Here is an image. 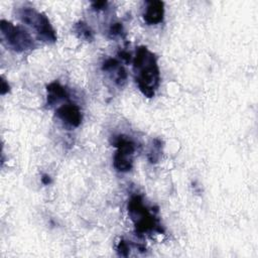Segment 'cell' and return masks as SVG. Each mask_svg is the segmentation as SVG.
<instances>
[{
	"instance_id": "9c48e42d",
	"label": "cell",
	"mask_w": 258,
	"mask_h": 258,
	"mask_svg": "<svg viewBox=\"0 0 258 258\" xmlns=\"http://www.w3.org/2000/svg\"><path fill=\"white\" fill-rule=\"evenodd\" d=\"M47 91V105L50 107L57 104L59 101L68 99V92L58 82H52L46 87Z\"/></svg>"
},
{
	"instance_id": "5b68a950",
	"label": "cell",
	"mask_w": 258,
	"mask_h": 258,
	"mask_svg": "<svg viewBox=\"0 0 258 258\" xmlns=\"http://www.w3.org/2000/svg\"><path fill=\"white\" fill-rule=\"evenodd\" d=\"M113 145L117 147L114 154V167L120 172H127L133 166V155L135 152L134 142L125 135L113 137Z\"/></svg>"
},
{
	"instance_id": "52a82bcc",
	"label": "cell",
	"mask_w": 258,
	"mask_h": 258,
	"mask_svg": "<svg viewBox=\"0 0 258 258\" xmlns=\"http://www.w3.org/2000/svg\"><path fill=\"white\" fill-rule=\"evenodd\" d=\"M143 18L146 23L158 24L164 18V4L161 1H148L143 13Z\"/></svg>"
},
{
	"instance_id": "7a4b0ae2",
	"label": "cell",
	"mask_w": 258,
	"mask_h": 258,
	"mask_svg": "<svg viewBox=\"0 0 258 258\" xmlns=\"http://www.w3.org/2000/svg\"><path fill=\"white\" fill-rule=\"evenodd\" d=\"M128 214L134 223L136 233L139 235L150 231L162 232L158 220L149 212L139 195H135L130 198L128 202Z\"/></svg>"
},
{
	"instance_id": "8fae6325",
	"label": "cell",
	"mask_w": 258,
	"mask_h": 258,
	"mask_svg": "<svg viewBox=\"0 0 258 258\" xmlns=\"http://www.w3.org/2000/svg\"><path fill=\"white\" fill-rule=\"evenodd\" d=\"M129 250H130V246H129L128 242L123 239L120 240V242L117 245V251H118L119 255L126 257L129 254Z\"/></svg>"
},
{
	"instance_id": "7c38bea8",
	"label": "cell",
	"mask_w": 258,
	"mask_h": 258,
	"mask_svg": "<svg viewBox=\"0 0 258 258\" xmlns=\"http://www.w3.org/2000/svg\"><path fill=\"white\" fill-rule=\"evenodd\" d=\"M109 32H110V34L112 36H116V35L122 34V32H123V25H122V23H120V22L113 23L111 25V27H110Z\"/></svg>"
},
{
	"instance_id": "8992f818",
	"label": "cell",
	"mask_w": 258,
	"mask_h": 258,
	"mask_svg": "<svg viewBox=\"0 0 258 258\" xmlns=\"http://www.w3.org/2000/svg\"><path fill=\"white\" fill-rule=\"evenodd\" d=\"M55 113L57 118L69 126L78 127L82 122L81 110L75 104H63L56 109Z\"/></svg>"
},
{
	"instance_id": "277c9868",
	"label": "cell",
	"mask_w": 258,
	"mask_h": 258,
	"mask_svg": "<svg viewBox=\"0 0 258 258\" xmlns=\"http://www.w3.org/2000/svg\"><path fill=\"white\" fill-rule=\"evenodd\" d=\"M1 34L7 45L17 52H24L34 48V40L29 32L19 25H14L7 20L0 22Z\"/></svg>"
},
{
	"instance_id": "3957f363",
	"label": "cell",
	"mask_w": 258,
	"mask_h": 258,
	"mask_svg": "<svg viewBox=\"0 0 258 258\" xmlns=\"http://www.w3.org/2000/svg\"><path fill=\"white\" fill-rule=\"evenodd\" d=\"M17 14L23 23L35 30L40 40L45 42H54L56 40L55 31L44 13L38 12L31 7H22L18 10Z\"/></svg>"
},
{
	"instance_id": "2e32d148",
	"label": "cell",
	"mask_w": 258,
	"mask_h": 258,
	"mask_svg": "<svg viewBox=\"0 0 258 258\" xmlns=\"http://www.w3.org/2000/svg\"><path fill=\"white\" fill-rule=\"evenodd\" d=\"M41 181H42V183H43V184H48V183H50L51 179H50L49 175H47V174H43V175H42V177H41Z\"/></svg>"
},
{
	"instance_id": "4fadbf2b",
	"label": "cell",
	"mask_w": 258,
	"mask_h": 258,
	"mask_svg": "<svg viewBox=\"0 0 258 258\" xmlns=\"http://www.w3.org/2000/svg\"><path fill=\"white\" fill-rule=\"evenodd\" d=\"M107 2L105 1H99V2H95L93 3V8L96 10H100V9H104V7L106 6Z\"/></svg>"
},
{
	"instance_id": "30bf717a",
	"label": "cell",
	"mask_w": 258,
	"mask_h": 258,
	"mask_svg": "<svg viewBox=\"0 0 258 258\" xmlns=\"http://www.w3.org/2000/svg\"><path fill=\"white\" fill-rule=\"evenodd\" d=\"M76 32L78 35L86 40H92L93 39V31L90 29V27L87 25V23L83 21H79L75 26Z\"/></svg>"
},
{
	"instance_id": "ba28073f",
	"label": "cell",
	"mask_w": 258,
	"mask_h": 258,
	"mask_svg": "<svg viewBox=\"0 0 258 258\" xmlns=\"http://www.w3.org/2000/svg\"><path fill=\"white\" fill-rule=\"evenodd\" d=\"M102 70L108 73H112L114 82L122 86L127 79V73L125 69L120 64V62L116 58H108L104 61L102 66Z\"/></svg>"
},
{
	"instance_id": "9a60e30c",
	"label": "cell",
	"mask_w": 258,
	"mask_h": 258,
	"mask_svg": "<svg viewBox=\"0 0 258 258\" xmlns=\"http://www.w3.org/2000/svg\"><path fill=\"white\" fill-rule=\"evenodd\" d=\"M119 55H120L126 62H129V61L131 60V55H130V53L127 52V51H125V50L119 52Z\"/></svg>"
},
{
	"instance_id": "5bb4252c",
	"label": "cell",
	"mask_w": 258,
	"mask_h": 258,
	"mask_svg": "<svg viewBox=\"0 0 258 258\" xmlns=\"http://www.w3.org/2000/svg\"><path fill=\"white\" fill-rule=\"evenodd\" d=\"M7 92H9V85L5 82V80L2 79V81H1V94L4 95Z\"/></svg>"
},
{
	"instance_id": "6da1fadb",
	"label": "cell",
	"mask_w": 258,
	"mask_h": 258,
	"mask_svg": "<svg viewBox=\"0 0 258 258\" xmlns=\"http://www.w3.org/2000/svg\"><path fill=\"white\" fill-rule=\"evenodd\" d=\"M133 71L136 84L141 93L152 98L159 86L160 74L155 54L146 46H139L133 58Z\"/></svg>"
}]
</instances>
